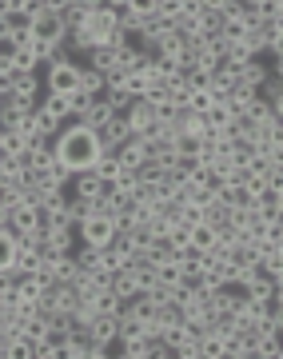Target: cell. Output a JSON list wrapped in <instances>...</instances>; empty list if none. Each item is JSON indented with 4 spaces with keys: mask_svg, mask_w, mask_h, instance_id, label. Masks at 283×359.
I'll use <instances>...</instances> for the list:
<instances>
[{
    "mask_svg": "<svg viewBox=\"0 0 283 359\" xmlns=\"http://www.w3.org/2000/svg\"><path fill=\"white\" fill-rule=\"evenodd\" d=\"M279 355H283L279 335H259L256 339V359H279Z\"/></svg>",
    "mask_w": 283,
    "mask_h": 359,
    "instance_id": "cell-26",
    "label": "cell"
},
{
    "mask_svg": "<svg viewBox=\"0 0 283 359\" xmlns=\"http://www.w3.org/2000/svg\"><path fill=\"white\" fill-rule=\"evenodd\" d=\"M112 219L100 216V212H92L88 219H80L76 224V244H92V248H108V240H112Z\"/></svg>",
    "mask_w": 283,
    "mask_h": 359,
    "instance_id": "cell-3",
    "label": "cell"
},
{
    "mask_svg": "<svg viewBox=\"0 0 283 359\" xmlns=\"http://www.w3.org/2000/svg\"><path fill=\"white\" fill-rule=\"evenodd\" d=\"M80 8H84V13H92V8H108V4H104V0H76Z\"/></svg>",
    "mask_w": 283,
    "mask_h": 359,
    "instance_id": "cell-35",
    "label": "cell"
},
{
    "mask_svg": "<svg viewBox=\"0 0 283 359\" xmlns=\"http://www.w3.org/2000/svg\"><path fill=\"white\" fill-rule=\"evenodd\" d=\"M100 96L108 100V108H112V112H128V104H132V96L124 92V84H116V88H104Z\"/></svg>",
    "mask_w": 283,
    "mask_h": 359,
    "instance_id": "cell-28",
    "label": "cell"
},
{
    "mask_svg": "<svg viewBox=\"0 0 283 359\" xmlns=\"http://www.w3.org/2000/svg\"><path fill=\"white\" fill-rule=\"evenodd\" d=\"M96 136H100V148H120L124 140H132V128H128V120H124V112L112 116Z\"/></svg>",
    "mask_w": 283,
    "mask_h": 359,
    "instance_id": "cell-6",
    "label": "cell"
},
{
    "mask_svg": "<svg viewBox=\"0 0 283 359\" xmlns=\"http://www.w3.org/2000/svg\"><path fill=\"white\" fill-rule=\"evenodd\" d=\"M256 96H263V100L271 104V112L283 116V76H279V72H271V76L256 88Z\"/></svg>",
    "mask_w": 283,
    "mask_h": 359,
    "instance_id": "cell-10",
    "label": "cell"
},
{
    "mask_svg": "<svg viewBox=\"0 0 283 359\" xmlns=\"http://www.w3.org/2000/svg\"><path fill=\"white\" fill-rule=\"evenodd\" d=\"M116 160H120V168H132V172H136V168L144 164V144L136 140V136H132V140H124L116 148Z\"/></svg>",
    "mask_w": 283,
    "mask_h": 359,
    "instance_id": "cell-15",
    "label": "cell"
},
{
    "mask_svg": "<svg viewBox=\"0 0 283 359\" xmlns=\"http://www.w3.org/2000/svg\"><path fill=\"white\" fill-rule=\"evenodd\" d=\"M80 92L100 96V92H104V72H96V68H88V65H80Z\"/></svg>",
    "mask_w": 283,
    "mask_h": 359,
    "instance_id": "cell-23",
    "label": "cell"
},
{
    "mask_svg": "<svg viewBox=\"0 0 283 359\" xmlns=\"http://www.w3.org/2000/svg\"><path fill=\"white\" fill-rule=\"evenodd\" d=\"M0 228H8V208H0Z\"/></svg>",
    "mask_w": 283,
    "mask_h": 359,
    "instance_id": "cell-36",
    "label": "cell"
},
{
    "mask_svg": "<svg viewBox=\"0 0 283 359\" xmlns=\"http://www.w3.org/2000/svg\"><path fill=\"white\" fill-rule=\"evenodd\" d=\"M244 116L251 120V124H259V120H268V116H275V112H271V104L263 100V96H251V100H247V108H244Z\"/></svg>",
    "mask_w": 283,
    "mask_h": 359,
    "instance_id": "cell-29",
    "label": "cell"
},
{
    "mask_svg": "<svg viewBox=\"0 0 283 359\" xmlns=\"http://www.w3.org/2000/svg\"><path fill=\"white\" fill-rule=\"evenodd\" d=\"M104 4H108V8H120V4H128V0H104Z\"/></svg>",
    "mask_w": 283,
    "mask_h": 359,
    "instance_id": "cell-38",
    "label": "cell"
},
{
    "mask_svg": "<svg viewBox=\"0 0 283 359\" xmlns=\"http://www.w3.org/2000/svg\"><path fill=\"white\" fill-rule=\"evenodd\" d=\"M112 292L120 295V304H128V299H136V295H140V283H136V276H132L128 268H120L116 276H112Z\"/></svg>",
    "mask_w": 283,
    "mask_h": 359,
    "instance_id": "cell-13",
    "label": "cell"
},
{
    "mask_svg": "<svg viewBox=\"0 0 283 359\" xmlns=\"http://www.w3.org/2000/svg\"><path fill=\"white\" fill-rule=\"evenodd\" d=\"M76 248V228H48L44 231V248H40V256H64Z\"/></svg>",
    "mask_w": 283,
    "mask_h": 359,
    "instance_id": "cell-5",
    "label": "cell"
},
{
    "mask_svg": "<svg viewBox=\"0 0 283 359\" xmlns=\"http://www.w3.org/2000/svg\"><path fill=\"white\" fill-rule=\"evenodd\" d=\"M32 224H36V208H32V204L8 208V228H13V231H25V228H32Z\"/></svg>",
    "mask_w": 283,
    "mask_h": 359,
    "instance_id": "cell-20",
    "label": "cell"
},
{
    "mask_svg": "<svg viewBox=\"0 0 283 359\" xmlns=\"http://www.w3.org/2000/svg\"><path fill=\"white\" fill-rule=\"evenodd\" d=\"M40 248H16V259H13V276H28V271H40Z\"/></svg>",
    "mask_w": 283,
    "mask_h": 359,
    "instance_id": "cell-12",
    "label": "cell"
},
{
    "mask_svg": "<svg viewBox=\"0 0 283 359\" xmlns=\"http://www.w3.org/2000/svg\"><path fill=\"white\" fill-rule=\"evenodd\" d=\"M112 116H116V112L108 108V100H104V96H96V100H92V108H88V112H84V120H80V124H88L92 132H100L104 124L112 120Z\"/></svg>",
    "mask_w": 283,
    "mask_h": 359,
    "instance_id": "cell-14",
    "label": "cell"
},
{
    "mask_svg": "<svg viewBox=\"0 0 283 359\" xmlns=\"http://www.w3.org/2000/svg\"><path fill=\"white\" fill-rule=\"evenodd\" d=\"M44 92H56V96H68V92L80 88V60H56V65H44Z\"/></svg>",
    "mask_w": 283,
    "mask_h": 359,
    "instance_id": "cell-2",
    "label": "cell"
},
{
    "mask_svg": "<svg viewBox=\"0 0 283 359\" xmlns=\"http://www.w3.org/2000/svg\"><path fill=\"white\" fill-rule=\"evenodd\" d=\"M8 84H13L16 96H40V88H44L36 72H13V76H8Z\"/></svg>",
    "mask_w": 283,
    "mask_h": 359,
    "instance_id": "cell-16",
    "label": "cell"
},
{
    "mask_svg": "<svg viewBox=\"0 0 283 359\" xmlns=\"http://www.w3.org/2000/svg\"><path fill=\"white\" fill-rule=\"evenodd\" d=\"M44 8H48V0H13V13H25L28 20L36 13H44Z\"/></svg>",
    "mask_w": 283,
    "mask_h": 359,
    "instance_id": "cell-33",
    "label": "cell"
},
{
    "mask_svg": "<svg viewBox=\"0 0 283 359\" xmlns=\"http://www.w3.org/2000/svg\"><path fill=\"white\" fill-rule=\"evenodd\" d=\"M216 100H219L216 92H207V88H195L192 96H188V108H192V112H200V116H204V112H207V108H212V104H216Z\"/></svg>",
    "mask_w": 283,
    "mask_h": 359,
    "instance_id": "cell-31",
    "label": "cell"
},
{
    "mask_svg": "<svg viewBox=\"0 0 283 359\" xmlns=\"http://www.w3.org/2000/svg\"><path fill=\"white\" fill-rule=\"evenodd\" d=\"M92 100H96V96H88V92H68V112H72V120H84V112H88L92 108Z\"/></svg>",
    "mask_w": 283,
    "mask_h": 359,
    "instance_id": "cell-27",
    "label": "cell"
},
{
    "mask_svg": "<svg viewBox=\"0 0 283 359\" xmlns=\"http://www.w3.org/2000/svg\"><path fill=\"white\" fill-rule=\"evenodd\" d=\"M100 184H104V180L96 176L92 168H84V172H76V176H72V184H68V188H72V196H84V200H96V196H100Z\"/></svg>",
    "mask_w": 283,
    "mask_h": 359,
    "instance_id": "cell-9",
    "label": "cell"
},
{
    "mask_svg": "<svg viewBox=\"0 0 283 359\" xmlns=\"http://www.w3.org/2000/svg\"><path fill=\"white\" fill-rule=\"evenodd\" d=\"M124 92H128L132 100L144 96V92H148V72H128V76H124Z\"/></svg>",
    "mask_w": 283,
    "mask_h": 359,
    "instance_id": "cell-32",
    "label": "cell"
},
{
    "mask_svg": "<svg viewBox=\"0 0 283 359\" xmlns=\"http://www.w3.org/2000/svg\"><path fill=\"white\" fill-rule=\"evenodd\" d=\"M204 124H207V128H228V124H232V112H228V104H223V96H219V100H216V104H212V108L204 112Z\"/></svg>",
    "mask_w": 283,
    "mask_h": 359,
    "instance_id": "cell-22",
    "label": "cell"
},
{
    "mask_svg": "<svg viewBox=\"0 0 283 359\" xmlns=\"http://www.w3.org/2000/svg\"><path fill=\"white\" fill-rule=\"evenodd\" d=\"M88 335L92 339H96V344H116V316H100V311H96V316H92L88 320Z\"/></svg>",
    "mask_w": 283,
    "mask_h": 359,
    "instance_id": "cell-8",
    "label": "cell"
},
{
    "mask_svg": "<svg viewBox=\"0 0 283 359\" xmlns=\"http://www.w3.org/2000/svg\"><path fill=\"white\" fill-rule=\"evenodd\" d=\"M223 359H256V355H251V347L232 332V335H223Z\"/></svg>",
    "mask_w": 283,
    "mask_h": 359,
    "instance_id": "cell-25",
    "label": "cell"
},
{
    "mask_svg": "<svg viewBox=\"0 0 283 359\" xmlns=\"http://www.w3.org/2000/svg\"><path fill=\"white\" fill-rule=\"evenodd\" d=\"M84 65L96 68V72H112L116 68V48H108V44H92L84 52Z\"/></svg>",
    "mask_w": 283,
    "mask_h": 359,
    "instance_id": "cell-11",
    "label": "cell"
},
{
    "mask_svg": "<svg viewBox=\"0 0 283 359\" xmlns=\"http://www.w3.org/2000/svg\"><path fill=\"white\" fill-rule=\"evenodd\" d=\"M200 4H204V8H219V4H223V0H200Z\"/></svg>",
    "mask_w": 283,
    "mask_h": 359,
    "instance_id": "cell-37",
    "label": "cell"
},
{
    "mask_svg": "<svg viewBox=\"0 0 283 359\" xmlns=\"http://www.w3.org/2000/svg\"><path fill=\"white\" fill-rule=\"evenodd\" d=\"M40 108H48L56 120H72V112H68V96H56V92H44V100H40Z\"/></svg>",
    "mask_w": 283,
    "mask_h": 359,
    "instance_id": "cell-24",
    "label": "cell"
},
{
    "mask_svg": "<svg viewBox=\"0 0 283 359\" xmlns=\"http://www.w3.org/2000/svg\"><path fill=\"white\" fill-rule=\"evenodd\" d=\"M32 36H36V40H52V44H60V40L68 36V28H64V20H60V13L44 8V13L32 16Z\"/></svg>",
    "mask_w": 283,
    "mask_h": 359,
    "instance_id": "cell-4",
    "label": "cell"
},
{
    "mask_svg": "<svg viewBox=\"0 0 283 359\" xmlns=\"http://www.w3.org/2000/svg\"><path fill=\"white\" fill-rule=\"evenodd\" d=\"M32 132V128H28ZM28 132H20V128H4L0 132V148H4V152L8 156H20L28 148Z\"/></svg>",
    "mask_w": 283,
    "mask_h": 359,
    "instance_id": "cell-19",
    "label": "cell"
},
{
    "mask_svg": "<svg viewBox=\"0 0 283 359\" xmlns=\"http://www.w3.org/2000/svg\"><path fill=\"white\" fill-rule=\"evenodd\" d=\"M128 8L136 16H156V0H128Z\"/></svg>",
    "mask_w": 283,
    "mask_h": 359,
    "instance_id": "cell-34",
    "label": "cell"
},
{
    "mask_svg": "<svg viewBox=\"0 0 283 359\" xmlns=\"http://www.w3.org/2000/svg\"><path fill=\"white\" fill-rule=\"evenodd\" d=\"M251 8L259 20H283V0H256Z\"/></svg>",
    "mask_w": 283,
    "mask_h": 359,
    "instance_id": "cell-30",
    "label": "cell"
},
{
    "mask_svg": "<svg viewBox=\"0 0 283 359\" xmlns=\"http://www.w3.org/2000/svg\"><path fill=\"white\" fill-rule=\"evenodd\" d=\"M16 259V231L13 228H0V271H8Z\"/></svg>",
    "mask_w": 283,
    "mask_h": 359,
    "instance_id": "cell-21",
    "label": "cell"
},
{
    "mask_svg": "<svg viewBox=\"0 0 283 359\" xmlns=\"http://www.w3.org/2000/svg\"><path fill=\"white\" fill-rule=\"evenodd\" d=\"M60 128H64V120H56L48 108H40L36 104V112H32V132H40V136H56Z\"/></svg>",
    "mask_w": 283,
    "mask_h": 359,
    "instance_id": "cell-17",
    "label": "cell"
},
{
    "mask_svg": "<svg viewBox=\"0 0 283 359\" xmlns=\"http://www.w3.org/2000/svg\"><path fill=\"white\" fill-rule=\"evenodd\" d=\"M96 156H100V136H96L88 124L72 120L68 128L56 132V160H64L72 172L92 168V164H96Z\"/></svg>",
    "mask_w": 283,
    "mask_h": 359,
    "instance_id": "cell-1",
    "label": "cell"
},
{
    "mask_svg": "<svg viewBox=\"0 0 283 359\" xmlns=\"http://www.w3.org/2000/svg\"><path fill=\"white\" fill-rule=\"evenodd\" d=\"M92 308L100 311V316H120V308H124V304H120V295L112 292V287H100V292L92 295Z\"/></svg>",
    "mask_w": 283,
    "mask_h": 359,
    "instance_id": "cell-18",
    "label": "cell"
},
{
    "mask_svg": "<svg viewBox=\"0 0 283 359\" xmlns=\"http://www.w3.org/2000/svg\"><path fill=\"white\" fill-rule=\"evenodd\" d=\"M268 76H271V65L256 56V60H247V65L240 68V76H235V84H244V88H251V92H256V88H259V84H263Z\"/></svg>",
    "mask_w": 283,
    "mask_h": 359,
    "instance_id": "cell-7",
    "label": "cell"
}]
</instances>
